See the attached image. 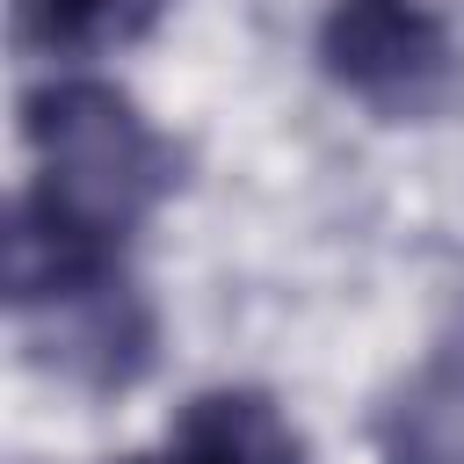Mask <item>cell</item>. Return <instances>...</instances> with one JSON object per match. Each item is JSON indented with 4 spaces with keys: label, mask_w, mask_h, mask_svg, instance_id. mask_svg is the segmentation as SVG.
Masks as SVG:
<instances>
[{
    "label": "cell",
    "mask_w": 464,
    "mask_h": 464,
    "mask_svg": "<svg viewBox=\"0 0 464 464\" xmlns=\"http://www.w3.org/2000/svg\"><path fill=\"white\" fill-rule=\"evenodd\" d=\"M326 65L370 102H420L442 80L450 44L420 0H341L326 22Z\"/></svg>",
    "instance_id": "obj_2"
},
{
    "label": "cell",
    "mask_w": 464,
    "mask_h": 464,
    "mask_svg": "<svg viewBox=\"0 0 464 464\" xmlns=\"http://www.w3.org/2000/svg\"><path fill=\"white\" fill-rule=\"evenodd\" d=\"M399 464H464V341L420 377L399 413Z\"/></svg>",
    "instance_id": "obj_4"
},
{
    "label": "cell",
    "mask_w": 464,
    "mask_h": 464,
    "mask_svg": "<svg viewBox=\"0 0 464 464\" xmlns=\"http://www.w3.org/2000/svg\"><path fill=\"white\" fill-rule=\"evenodd\" d=\"M130 464H297V435L254 392H210L181 413V428Z\"/></svg>",
    "instance_id": "obj_3"
},
{
    "label": "cell",
    "mask_w": 464,
    "mask_h": 464,
    "mask_svg": "<svg viewBox=\"0 0 464 464\" xmlns=\"http://www.w3.org/2000/svg\"><path fill=\"white\" fill-rule=\"evenodd\" d=\"M152 7L160 0H22V22L51 51H94V44L130 36Z\"/></svg>",
    "instance_id": "obj_5"
},
{
    "label": "cell",
    "mask_w": 464,
    "mask_h": 464,
    "mask_svg": "<svg viewBox=\"0 0 464 464\" xmlns=\"http://www.w3.org/2000/svg\"><path fill=\"white\" fill-rule=\"evenodd\" d=\"M36 196L14 232V261L36 276H102L109 239L152 203L160 145L109 87H51L36 102Z\"/></svg>",
    "instance_id": "obj_1"
}]
</instances>
